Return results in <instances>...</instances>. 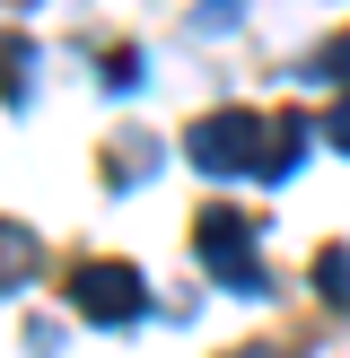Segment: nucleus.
<instances>
[{"instance_id": "obj_1", "label": "nucleus", "mask_w": 350, "mask_h": 358, "mask_svg": "<svg viewBox=\"0 0 350 358\" xmlns=\"http://www.w3.org/2000/svg\"><path fill=\"white\" fill-rule=\"evenodd\" d=\"M192 254L210 262V280H219V289H245V297L272 289V280H262V262H254V227H245L227 201H210L202 219H192Z\"/></svg>"}, {"instance_id": "obj_2", "label": "nucleus", "mask_w": 350, "mask_h": 358, "mask_svg": "<svg viewBox=\"0 0 350 358\" xmlns=\"http://www.w3.org/2000/svg\"><path fill=\"white\" fill-rule=\"evenodd\" d=\"M262 122L272 114H202L184 131V157L202 175H254L262 166Z\"/></svg>"}, {"instance_id": "obj_3", "label": "nucleus", "mask_w": 350, "mask_h": 358, "mask_svg": "<svg viewBox=\"0 0 350 358\" xmlns=\"http://www.w3.org/2000/svg\"><path fill=\"white\" fill-rule=\"evenodd\" d=\"M70 297H79L88 324H140V315H149V280H140L132 262H79V271H70Z\"/></svg>"}, {"instance_id": "obj_4", "label": "nucleus", "mask_w": 350, "mask_h": 358, "mask_svg": "<svg viewBox=\"0 0 350 358\" xmlns=\"http://www.w3.org/2000/svg\"><path fill=\"white\" fill-rule=\"evenodd\" d=\"M307 131H315V122L307 114H272V122H262V184H289V175H298V149H307Z\"/></svg>"}, {"instance_id": "obj_5", "label": "nucleus", "mask_w": 350, "mask_h": 358, "mask_svg": "<svg viewBox=\"0 0 350 358\" xmlns=\"http://www.w3.org/2000/svg\"><path fill=\"white\" fill-rule=\"evenodd\" d=\"M27 96H35V44L0 35V105H9V114H27Z\"/></svg>"}, {"instance_id": "obj_6", "label": "nucleus", "mask_w": 350, "mask_h": 358, "mask_svg": "<svg viewBox=\"0 0 350 358\" xmlns=\"http://www.w3.org/2000/svg\"><path fill=\"white\" fill-rule=\"evenodd\" d=\"M27 280H35V227L0 219V297H9V289H27Z\"/></svg>"}, {"instance_id": "obj_7", "label": "nucleus", "mask_w": 350, "mask_h": 358, "mask_svg": "<svg viewBox=\"0 0 350 358\" xmlns=\"http://www.w3.org/2000/svg\"><path fill=\"white\" fill-rule=\"evenodd\" d=\"M149 166H158V140H140V131H132V140L114 149V184H140Z\"/></svg>"}, {"instance_id": "obj_8", "label": "nucleus", "mask_w": 350, "mask_h": 358, "mask_svg": "<svg viewBox=\"0 0 350 358\" xmlns=\"http://www.w3.org/2000/svg\"><path fill=\"white\" fill-rule=\"evenodd\" d=\"M315 289H324L332 306L350 315V254H324V262H315Z\"/></svg>"}, {"instance_id": "obj_9", "label": "nucleus", "mask_w": 350, "mask_h": 358, "mask_svg": "<svg viewBox=\"0 0 350 358\" xmlns=\"http://www.w3.org/2000/svg\"><path fill=\"white\" fill-rule=\"evenodd\" d=\"M307 79H350V35H332V44L315 52V62H307Z\"/></svg>"}, {"instance_id": "obj_10", "label": "nucleus", "mask_w": 350, "mask_h": 358, "mask_svg": "<svg viewBox=\"0 0 350 358\" xmlns=\"http://www.w3.org/2000/svg\"><path fill=\"white\" fill-rule=\"evenodd\" d=\"M97 79L114 87V96H132V87H140V52H114V62H97Z\"/></svg>"}, {"instance_id": "obj_11", "label": "nucleus", "mask_w": 350, "mask_h": 358, "mask_svg": "<svg viewBox=\"0 0 350 358\" xmlns=\"http://www.w3.org/2000/svg\"><path fill=\"white\" fill-rule=\"evenodd\" d=\"M324 140H332V149H350V96H342V105L324 114Z\"/></svg>"}, {"instance_id": "obj_12", "label": "nucleus", "mask_w": 350, "mask_h": 358, "mask_svg": "<svg viewBox=\"0 0 350 358\" xmlns=\"http://www.w3.org/2000/svg\"><path fill=\"white\" fill-rule=\"evenodd\" d=\"M237 9H245V0H202V27H227Z\"/></svg>"}, {"instance_id": "obj_13", "label": "nucleus", "mask_w": 350, "mask_h": 358, "mask_svg": "<svg viewBox=\"0 0 350 358\" xmlns=\"http://www.w3.org/2000/svg\"><path fill=\"white\" fill-rule=\"evenodd\" d=\"M227 358H280V350H227Z\"/></svg>"}]
</instances>
